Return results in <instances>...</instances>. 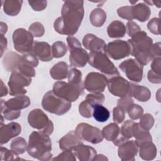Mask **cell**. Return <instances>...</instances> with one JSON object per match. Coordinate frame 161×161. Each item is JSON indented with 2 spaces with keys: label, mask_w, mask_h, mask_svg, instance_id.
I'll list each match as a JSON object with an SVG mask.
<instances>
[{
  "label": "cell",
  "mask_w": 161,
  "mask_h": 161,
  "mask_svg": "<svg viewBox=\"0 0 161 161\" xmlns=\"http://www.w3.org/2000/svg\"><path fill=\"white\" fill-rule=\"evenodd\" d=\"M139 147V155L143 160H152L156 157L157 150L155 144L152 142L143 143Z\"/></svg>",
  "instance_id": "obj_28"
},
{
  "label": "cell",
  "mask_w": 161,
  "mask_h": 161,
  "mask_svg": "<svg viewBox=\"0 0 161 161\" xmlns=\"http://www.w3.org/2000/svg\"><path fill=\"white\" fill-rule=\"evenodd\" d=\"M67 52V48L65 43L62 41L54 42L52 45V52L53 57L61 58L64 57Z\"/></svg>",
  "instance_id": "obj_37"
},
{
  "label": "cell",
  "mask_w": 161,
  "mask_h": 161,
  "mask_svg": "<svg viewBox=\"0 0 161 161\" xmlns=\"http://www.w3.org/2000/svg\"><path fill=\"white\" fill-rule=\"evenodd\" d=\"M75 132L80 140L92 144L101 143L104 138L102 131L98 128L86 123L78 124Z\"/></svg>",
  "instance_id": "obj_9"
},
{
  "label": "cell",
  "mask_w": 161,
  "mask_h": 161,
  "mask_svg": "<svg viewBox=\"0 0 161 161\" xmlns=\"http://www.w3.org/2000/svg\"><path fill=\"white\" fill-rule=\"evenodd\" d=\"M31 53L42 62H49L53 58L50 45L45 42L35 41Z\"/></svg>",
  "instance_id": "obj_17"
},
{
  "label": "cell",
  "mask_w": 161,
  "mask_h": 161,
  "mask_svg": "<svg viewBox=\"0 0 161 161\" xmlns=\"http://www.w3.org/2000/svg\"><path fill=\"white\" fill-rule=\"evenodd\" d=\"M3 2L4 12L9 16H16L21 11L23 1L21 0H5Z\"/></svg>",
  "instance_id": "obj_30"
},
{
  "label": "cell",
  "mask_w": 161,
  "mask_h": 161,
  "mask_svg": "<svg viewBox=\"0 0 161 161\" xmlns=\"http://www.w3.org/2000/svg\"><path fill=\"white\" fill-rule=\"evenodd\" d=\"M106 54L113 60H120L131 54L130 45L128 42L116 40L106 45Z\"/></svg>",
  "instance_id": "obj_11"
},
{
  "label": "cell",
  "mask_w": 161,
  "mask_h": 161,
  "mask_svg": "<svg viewBox=\"0 0 161 161\" xmlns=\"http://www.w3.org/2000/svg\"><path fill=\"white\" fill-rule=\"evenodd\" d=\"M128 113L129 117L133 119H140V117L143 115V109L142 106H140L138 104H133L130 108L128 110Z\"/></svg>",
  "instance_id": "obj_42"
},
{
  "label": "cell",
  "mask_w": 161,
  "mask_h": 161,
  "mask_svg": "<svg viewBox=\"0 0 161 161\" xmlns=\"http://www.w3.org/2000/svg\"><path fill=\"white\" fill-rule=\"evenodd\" d=\"M106 12L100 8L94 9L90 13L89 19L92 26L96 27L102 26L106 20Z\"/></svg>",
  "instance_id": "obj_31"
},
{
  "label": "cell",
  "mask_w": 161,
  "mask_h": 161,
  "mask_svg": "<svg viewBox=\"0 0 161 161\" xmlns=\"http://www.w3.org/2000/svg\"><path fill=\"white\" fill-rule=\"evenodd\" d=\"M14 155L11 150H9L3 147H1V160H13Z\"/></svg>",
  "instance_id": "obj_54"
},
{
  "label": "cell",
  "mask_w": 161,
  "mask_h": 161,
  "mask_svg": "<svg viewBox=\"0 0 161 161\" xmlns=\"http://www.w3.org/2000/svg\"><path fill=\"white\" fill-rule=\"evenodd\" d=\"M28 2L32 9L36 11H43L47 6V1H28Z\"/></svg>",
  "instance_id": "obj_50"
},
{
  "label": "cell",
  "mask_w": 161,
  "mask_h": 161,
  "mask_svg": "<svg viewBox=\"0 0 161 161\" xmlns=\"http://www.w3.org/2000/svg\"><path fill=\"white\" fill-rule=\"evenodd\" d=\"M88 62L91 66L107 75L108 77L119 75L117 68L109 60L105 52H90Z\"/></svg>",
  "instance_id": "obj_5"
},
{
  "label": "cell",
  "mask_w": 161,
  "mask_h": 161,
  "mask_svg": "<svg viewBox=\"0 0 161 161\" xmlns=\"http://www.w3.org/2000/svg\"><path fill=\"white\" fill-rule=\"evenodd\" d=\"M7 30H8L7 25L5 23L1 21V35H4L7 32Z\"/></svg>",
  "instance_id": "obj_59"
},
{
  "label": "cell",
  "mask_w": 161,
  "mask_h": 161,
  "mask_svg": "<svg viewBox=\"0 0 161 161\" xmlns=\"http://www.w3.org/2000/svg\"><path fill=\"white\" fill-rule=\"evenodd\" d=\"M134 123L135 122L133 120H126L124 122L121 128L120 133L127 140H129L133 137L132 127Z\"/></svg>",
  "instance_id": "obj_40"
},
{
  "label": "cell",
  "mask_w": 161,
  "mask_h": 161,
  "mask_svg": "<svg viewBox=\"0 0 161 161\" xmlns=\"http://www.w3.org/2000/svg\"><path fill=\"white\" fill-rule=\"evenodd\" d=\"M69 62L72 67H83L89 61V53L81 47L69 50Z\"/></svg>",
  "instance_id": "obj_19"
},
{
  "label": "cell",
  "mask_w": 161,
  "mask_h": 161,
  "mask_svg": "<svg viewBox=\"0 0 161 161\" xmlns=\"http://www.w3.org/2000/svg\"><path fill=\"white\" fill-rule=\"evenodd\" d=\"M125 117V112L121 109L118 106H116L113 108V119L115 123L119 124L121 123Z\"/></svg>",
  "instance_id": "obj_48"
},
{
  "label": "cell",
  "mask_w": 161,
  "mask_h": 161,
  "mask_svg": "<svg viewBox=\"0 0 161 161\" xmlns=\"http://www.w3.org/2000/svg\"><path fill=\"white\" fill-rule=\"evenodd\" d=\"M154 124V118L150 113L143 114L140 118L139 125L144 130L148 131L150 130Z\"/></svg>",
  "instance_id": "obj_39"
},
{
  "label": "cell",
  "mask_w": 161,
  "mask_h": 161,
  "mask_svg": "<svg viewBox=\"0 0 161 161\" xmlns=\"http://www.w3.org/2000/svg\"><path fill=\"white\" fill-rule=\"evenodd\" d=\"M69 67L65 62H59L55 64L50 70V74L55 80H62L68 75Z\"/></svg>",
  "instance_id": "obj_29"
},
{
  "label": "cell",
  "mask_w": 161,
  "mask_h": 161,
  "mask_svg": "<svg viewBox=\"0 0 161 161\" xmlns=\"http://www.w3.org/2000/svg\"><path fill=\"white\" fill-rule=\"evenodd\" d=\"M53 160H70V161H75L76 157L74 153L70 150H64L61 153L58 154L56 157H54Z\"/></svg>",
  "instance_id": "obj_47"
},
{
  "label": "cell",
  "mask_w": 161,
  "mask_h": 161,
  "mask_svg": "<svg viewBox=\"0 0 161 161\" xmlns=\"http://www.w3.org/2000/svg\"><path fill=\"white\" fill-rule=\"evenodd\" d=\"M101 131L103 137L106 140L113 142L119 135L120 129L118 124L115 123H111L104 126Z\"/></svg>",
  "instance_id": "obj_33"
},
{
  "label": "cell",
  "mask_w": 161,
  "mask_h": 161,
  "mask_svg": "<svg viewBox=\"0 0 161 161\" xmlns=\"http://www.w3.org/2000/svg\"><path fill=\"white\" fill-rule=\"evenodd\" d=\"M82 45L86 49L93 52H105L106 48V44L103 39L91 33H88L84 36Z\"/></svg>",
  "instance_id": "obj_18"
},
{
  "label": "cell",
  "mask_w": 161,
  "mask_h": 161,
  "mask_svg": "<svg viewBox=\"0 0 161 161\" xmlns=\"http://www.w3.org/2000/svg\"><path fill=\"white\" fill-rule=\"evenodd\" d=\"M58 143L60 148L62 150H73L76 147L82 144L83 142L78 137L75 132L71 130L60 139Z\"/></svg>",
  "instance_id": "obj_20"
},
{
  "label": "cell",
  "mask_w": 161,
  "mask_h": 161,
  "mask_svg": "<svg viewBox=\"0 0 161 161\" xmlns=\"http://www.w3.org/2000/svg\"><path fill=\"white\" fill-rule=\"evenodd\" d=\"M126 31L125 24L120 21H113L107 28V33L108 36L111 38H123L125 36Z\"/></svg>",
  "instance_id": "obj_25"
},
{
  "label": "cell",
  "mask_w": 161,
  "mask_h": 161,
  "mask_svg": "<svg viewBox=\"0 0 161 161\" xmlns=\"http://www.w3.org/2000/svg\"><path fill=\"white\" fill-rule=\"evenodd\" d=\"M1 97H3L7 95L8 90L2 80H1Z\"/></svg>",
  "instance_id": "obj_58"
},
{
  "label": "cell",
  "mask_w": 161,
  "mask_h": 161,
  "mask_svg": "<svg viewBox=\"0 0 161 161\" xmlns=\"http://www.w3.org/2000/svg\"><path fill=\"white\" fill-rule=\"evenodd\" d=\"M42 108L47 111L57 115H63L71 108V102L55 94L53 91L47 92L42 101Z\"/></svg>",
  "instance_id": "obj_4"
},
{
  "label": "cell",
  "mask_w": 161,
  "mask_h": 161,
  "mask_svg": "<svg viewBox=\"0 0 161 161\" xmlns=\"http://www.w3.org/2000/svg\"><path fill=\"white\" fill-rule=\"evenodd\" d=\"M104 99V95L102 93L88 94L86 97V100L93 106L95 104H102Z\"/></svg>",
  "instance_id": "obj_43"
},
{
  "label": "cell",
  "mask_w": 161,
  "mask_h": 161,
  "mask_svg": "<svg viewBox=\"0 0 161 161\" xmlns=\"http://www.w3.org/2000/svg\"><path fill=\"white\" fill-rule=\"evenodd\" d=\"M93 105L89 103L86 100L81 102L79 106V112L80 114L86 118H89L92 116Z\"/></svg>",
  "instance_id": "obj_38"
},
{
  "label": "cell",
  "mask_w": 161,
  "mask_h": 161,
  "mask_svg": "<svg viewBox=\"0 0 161 161\" xmlns=\"http://www.w3.org/2000/svg\"><path fill=\"white\" fill-rule=\"evenodd\" d=\"M119 68L125 74L127 78L136 82L142 81L143 74V67L136 59L129 58L122 62Z\"/></svg>",
  "instance_id": "obj_12"
},
{
  "label": "cell",
  "mask_w": 161,
  "mask_h": 161,
  "mask_svg": "<svg viewBox=\"0 0 161 161\" xmlns=\"http://www.w3.org/2000/svg\"><path fill=\"white\" fill-rule=\"evenodd\" d=\"M10 148L13 153L17 155L25 153L27 150L28 145L23 137H17L12 140Z\"/></svg>",
  "instance_id": "obj_35"
},
{
  "label": "cell",
  "mask_w": 161,
  "mask_h": 161,
  "mask_svg": "<svg viewBox=\"0 0 161 161\" xmlns=\"http://www.w3.org/2000/svg\"><path fill=\"white\" fill-rule=\"evenodd\" d=\"M131 48V55L143 66L147 65L152 59V47L153 40L144 31H140L128 40Z\"/></svg>",
  "instance_id": "obj_2"
},
{
  "label": "cell",
  "mask_w": 161,
  "mask_h": 161,
  "mask_svg": "<svg viewBox=\"0 0 161 161\" xmlns=\"http://www.w3.org/2000/svg\"><path fill=\"white\" fill-rule=\"evenodd\" d=\"M21 56L15 52H9L7 53L3 60L4 68L8 72H13L16 70L21 63Z\"/></svg>",
  "instance_id": "obj_27"
},
{
  "label": "cell",
  "mask_w": 161,
  "mask_h": 161,
  "mask_svg": "<svg viewBox=\"0 0 161 161\" xmlns=\"http://www.w3.org/2000/svg\"><path fill=\"white\" fill-rule=\"evenodd\" d=\"M34 36L24 28H18L13 33V42L14 48L21 53L31 52L33 44Z\"/></svg>",
  "instance_id": "obj_7"
},
{
  "label": "cell",
  "mask_w": 161,
  "mask_h": 161,
  "mask_svg": "<svg viewBox=\"0 0 161 161\" xmlns=\"http://www.w3.org/2000/svg\"><path fill=\"white\" fill-rule=\"evenodd\" d=\"M31 103L30 99L24 95L17 96L13 98L9 99L6 101H4L5 106L16 111H20L22 109L28 108Z\"/></svg>",
  "instance_id": "obj_24"
},
{
  "label": "cell",
  "mask_w": 161,
  "mask_h": 161,
  "mask_svg": "<svg viewBox=\"0 0 161 161\" xmlns=\"http://www.w3.org/2000/svg\"><path fill=\"white\" fill-rule=\"evenodd\" d=\"M150 67L152 70L158 74H161V58L157 57L153 58V61Z\"/></svg>",
  "instance_id": "obj_55"
},
{
  "label": "cell",
  "mask_w": 161,
  "mask_h": 161,
  "mask_svg": "<svg viewBox=\"0 0 161 161\" xmlns=\"http://www.w3.org/2000/svg\"><path fill=\"white\" fill-rule=\"evenodd\" d=\"M128 95L131 97H133L139 101L146 102L150 99L151 97V92L148 88L145 86L130 83Z\"/></svg>",
  "instance_id": "obj_21"
},
{
  "label": "cell",
  "mask_w": 161,
  "mask_h": 161,
  "mask_svg": "<svg viewBox=\"0 0 161 161\" xmlns=\"http://www.w3.org/2000/svg\"><path fill=\"white\" fill-rule=\"evenodd\" d=\"M67 45H68V48H69V50H72L77 47H81V44H80V42L76 38H75L72 36H67Z\"/></svg>",
  "instance_id": "obj_53"
},
{
  "label": "cell",
  "mask_w": 161,
  "mask_h": 161,
  "mask_svg": "<svg viewBox=\"0 0 161 161\" xmlns=\"http://www.w3.org/2000/svg\"><path fill=\"white\" fill-rule=\"evenodd\" d=\"M52 91L57 96L70 102L75 101L79 96L84 92L69 82L67 83L64 81L55 82Z\"/></svg>",
  "instance_id": "obj_10"
},
{
  "label": "cell",
  "mask_w": 161,
  "mask_h": 161,
  "mask_svg": "<svg viewBox=\"0 0 161 161\" xmlns=\"http://www.w3.org/2000/svg\"><path fill=\"white\" fill-rule=\"evenodd\" d=\"M118 16L123 19L132 21L133 19L131 14V6H126L119 8L117 9Z\"/></svg>",
  "instance_id": "obj_45"
},
{
  "label": "cell",
  "mask_w": 161,
  "mask_h": 161,
  "mask_svg": "<svg viewBox=\"0 0 161 161\" xmlns=\"http://www.w3.org/2000/svg\"><path fill=\"white\" fill-rule=\"evenodd\" d=\"M159 22L160 19L158 18H153L151 19L148 24L147 28L149 31L154 35H160V30H159Z\"/></svg>",
  "instance_id": "obj_49"
},
{
  "label": "cell",
  "mask_w": 161,
  "mask_h": 161,
  "mask_svg": "<svg viewBox=\"0 0 161 161\" xmlns=\"http://www.w3.org/2000/svg\"><path fill=\"white\" fill-rule=\"evenodd\" d=\"M148 80L150 82L153 84H160L161 83V74H158L151 69L148 72L147 75Z\"/></svg>",
  "instance_id": "obj_52"
},
{
  "label": "cell",
  "mask_w": 161,
  "mask_h": 161,
  "mask_svg": "<svg viewBox=\"0 0 161 161\" xmlns=\"http://www.w3.org/2000/svg\"><path fill=\"white\" fill-rule=\"evenodd\" d=\"M93 160H108V158L103 154L96 155Z\"/></svg>",
  "instance_id": "obj_60"
},
{
  "label": "cell",
  "mask_w": 161,
  "mask_h": 161,
  "mask_svg": "<svg viewBox=\"0 0 161 161\" xmlns=\"http://www.w3.org/2000/svg\"><path fill=\"white\" fill-rule=\"evenodd\" d=\"M28 122L33 128L37 129L48 135L53 131V123L47 115L40 109L31 110L28 116Z\"/></svg>",
  "instance_id": "obj_6"
},
{
  "label": "cell",
  "mask_w": 161,
  "mask_h": 161,
  "mask_svg": "<svg viewBox=\"0 0 161 161\" xmlns=\"http://www.w3.org/2000/svg\"><path fill=\"white\" fill-rule=\"evenodd\" d=\"M31 82V77H28L18 70L11 72L8 85L9 86V94L11 96H17L24 95L27 91L24 87L28 86Z\"/></svg>",
  "instance_id": "obj_8"
},
{
  "label": "cell",
  "mask_w": 161,
  "mask_h": 161,
  "mask_svg": "<svg viewBox=\"0 0 161 161\" xmlns=\"http://www.w3.org/2000/svg\"><path fill=\"white\" fill-rule=\"evenodd\" d=\"M51 150L52 142L48 135L41 131H34L30 135L27 152L31 157L39 160L48 161L53 156Z\"/></svg>",
  "instance_id": "obj_3"
},
{
  "label": "cell",
  "mask_w": 161,
  "mask_h": 161,
  "mask_svg": "<svg viewBox=\"0 0 161 161\" xmlns=\"http://www.w3.org/2000/svg\"><path fill=\"white\" fill-rule=\"evenodd\" d=\"M21 125L16 122H11L6 125H0V143L3 145L9 140L20 134Z\"/></svg>",
  "instance_id": "obj_16"
},
{
  "label": "cell",
  "mask_w": 161,
  "mask_h": 161,
  "mask_svg": "<svg viewBox=\"0 0 161 161\" xmlns=\"http://www.w3.org/2000/svg\"><path fill=\"white\" fill-rule=\"evenodd\" d=\"M131 14L133 19H136L140 22H145L149 19L151 11L146 4L140 3L131 6Z\"/></svg>",
  "instance_id": "obj_23"
},
{
  "label": "cell",
  "mask_w": 161,
  "mask_h": 161,
  "mask_svg": "<svg viewBox=\"0 0 161 161\" xmlns=\"http://www.w3.org/2000/svg\"><path fill=\"white\" fill-rule=\"evenodd\" d=\"M1 57L3 56L4 51L7 48V39L4 35H1Z\"/></svg>",
  "instance_id": "obj_57"
},
{
  "label": "cell",
  "mask_w": 161,
  "mask_h": 161,
  "mask_svg": "<svg viewBox=\"0 0 161 161\" xmlns=\"http://www.w3.org/2000/svg\"><path fill=\"white\" fill-rule=\"evenodd\" d=\"M28 31L34 37H41L45 33L44 26L40 22H35L32 23L28 28Z\"/></svg>",
  "instance_id": "obj_41"
},
{
  "label": "cell",
  "mask_w": 161,
  "mask_h": 161,
  "mask_svg": "<svg viewBox=\"0 0 161 161\" xmlns=\"http://www.w3.org/2000/svg\"><path fill=\"white\" fill-rule=\"evenodd\" d=\"M4 100L3 99L1 100V114L4 116V119L11 121L18 118L21 114V110H13L5 106L4 104Z\"/></svg>",
  "instance_id": "obj_36"
},
{
  "label": "cell",
  "mask_w": 161,
  "mask_h": 161,
  "mask_svg": "<svg viewBox=\"0 0 161 161\" xmlns=\"http://www.w3.org/2000/svg\"><path fill=\"white\" fill-rule=\"evenodd\" d=\"M84 15V1L82 0L64 1L61 16L53 23V28L58 33L72 36L79 30Z\"/></svg>",
  "instance_id": "obj_1"
},
{
  "label": "cell",
  "mask_w": 161,
  "mask_h": 161,
  "mask_svg": "<svg viewBox=\"0 0 161 161\" xmlns=\"http://www.w3.org/2000/svg\"><path fill=\"white\" fill-rule=\"evenodd\" d=\"M126 32L129 36L131 37L136 33L141 31L140 27L133 21H129L126 24Z\"/></svg>",
  "instance_id": "obj_51"
},
{
  "label": "cell",
  "mask_w": 161,
  "mask_h": 161,
  "mask_svg": "<svg viewBox=\"0 0 161 161\" xmlns=\"http://www.w3.org/2000/svg\"><path fill=\"white\" fill-rule=\"evenodd\" d=\"M108 78L99 72L89 73L84 80V88L92 93H101L107 86Z\"/></svg>",
  "instance_id": "obj_13"
},
{
  "label": "cell",
  "mask_w": 161,
  "mask_h": 161,
  "mask_svg": "<svg viewBox=\"0 0 161 161\" xmlns=\"http://www.w3.org/2000/svg\"><path fill=\"white\" fill-rule=\"evenodd\" d=\"M161 43L160 42H157L153 44L152 47V58L160 57L161 56Z\"/></svg>",
  "instance_id": "obj_56"
},
{
  "label": "cell",
  "mask_w": 161,
  "mask_h": 161,
  "mask_svg": "<svg viewBox=\"0 0 161 161\" xmlns=\"http://www.w3.org/2000/svg\"><path fill=\"white\" fill-rule=\"evenodd\" d=\"M107 86L109 92L115 96L121 98L128 95L130 82L120 75L108 77Z\"/></svg>",
  "instance_id": "obj_14"
},
{
  "label": "cell",
  "mask_w": 161,
  "mask_h": 161,
  "mask_svg": "<svg viewBox=\"0 0 161 161\" xmlns=\"http://www.w3.org/2000/svg\"><path fill=\"white\" fill-rule=\"evenodd\" d=\"M133 136L136 139L135 142L138 146L147 142H152V138L150 132L143 129L138 123H134L132 127Z\"/></svg>",
  "instance_id": "obj_26"
},
{
  "label": "cell",
  "mask_w": 161,
  "mask_h": 161,
  "mask_svg": "<svg viewBox=\"0 0 161 161\" xmlns=\"http://www.w3.org/2000/svg\"><path fill=\"white\" fill-rule=\"evenodd\" d=\"M110 113L107 108L102 104H95L93 106L92 116L98 122H105L109 118Z\"/></svg>",
  "instance_id": "obj_34"
},
{
  "label": "cell",
  "mask_w": 161,
  "mask_h": 161,
  "mask_svg": "<svg viewBox=\"0 0 161 161\" xmlns=\"http://www.w3.org/2000/svg\"><path fill=\"white\" fill-rule=\"evenodd\" d=\"M67 77L68 82L70 84L76 87L84 92V86L82 79V73L79 70L75 68L70 69L68 72Z\"/></svg>",
  "instance_id": "obj_32"
},
{
  "label": "cell",
  "mask_w": 161,
  "mask_h": 161,
  "mask_svg": "<svg viewBox=\"0 0 161 161\" xmlns=\"http://www.w3.org/2000/svg\"><path fill=\"white\" fill-rule=\"evenodd\" d=\"M139 146L135 140H128L119 146L118 154L123 161H134L137 155Z\"/></svg>",
  "instance_id": "obj_15"
},
{
  "label": "cell",
  "mask_w": 161,
  "mask_h": 161,
  "mask_svg": "<svg viewBox=\"0 0 161 161\" xmlns=\"http://www.w3.org/2000/svg\"><path fill=\"white\" fill-rule=\"evenodd\" d=\"M136 2H138V1H137V0H136V1H130V3L131 4H132L133 5H135V4Z\"/></svg>",
  "instance_id": "obj_61"
},
{
  "label": "cell",
  "mask_w": 161,
  "mask_h": 161,
  "mask_svg": "<svg viewBox=\"0 0 161 161\" xmlns=\"http://www.w3.org/2000/svg\"><path fill=\"white\" fill-rule=\"evenodd\" d=\"M133 104V99L131 96L128 95L124 97H121L118 99L117 103V106L120 108L126 113Z\"/></svg>",
  "instance_id": "obj_44"
},
{
  "label": "cell",
  "mask_w": 161,
  "mask_h": 161,
  "mask_svg": "<svg viewBox=\"0 0 161 161\" xmlns=\"http://www.w3.org/2000/svg\"><path fill=\"white\" fill-rule=\"evenodd\" d=\"M22 62L26 64L30 65L33 67H36L38 65V60L32 53H25L21 56Z\"/></svg>",
  "instance_id": "obj_46"
},
{
  "label": "cell",
  "mask_w": 161,
  "mask_h": 161,
  "mask_svg": "<svg viewBox=\"0 0 161 161\" xmlns=\"http://www.w3.org/2000/svg\"><path fill=\"white\" fill-rule=\"evenodd\" d=\"M74 153L80 161H91L97 155L96 150L92 147L85 145L83 143L76 147Z\"/></svg>",
  "instance_id": "obj_22"
}]
</instances>
